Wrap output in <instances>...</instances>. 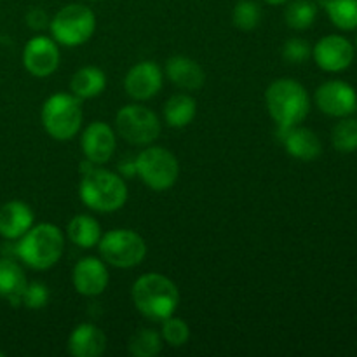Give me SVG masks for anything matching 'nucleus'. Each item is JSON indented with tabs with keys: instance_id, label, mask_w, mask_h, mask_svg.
<instances>
[{
	"instance_id": "obj_7",
	"label": "nucleus",
	"mask_w": 357,
	"mask_h": 357,
	"mask_svg": "<svg viewBox=\"0 0 357 357\" xmlns=\"http://www.w3.org/2000/svg\"><path fill=\"white\" fill-rule=\"evenodd\" d=\"M135 169L143 183L155 192L169 190L180 176V162L164 146L146 145L135 160Z\"/></svg>"
},
{
	"instance_id": "obj_13",
	"label": "nucleus",
	"mask_w": 357,
	"mask_h": 357,
	"mask_svg": "<svg viewBox=\"0 0 357 357\" xmlns=\"http://www.w3.org/2000/svg\"><path fill=\"white\" fill-rule=\"evenodd\" d=\"M80 146L91 164L101 166L114 157L115 149H117V138H115L114 129L107 122L94 121L82 131Z\"/></svg>"
},
{
	"instance_id": "obj_25",
	"label": "nucleus",
	"mask_w": 357,
	"mask_h": 357,
	"mask_svg": "<svg viewBox=\"0 0 357 357\" xmlns=\"http://www.w3.org/2000/svg\"><path fill=\"white\" fill-rule=\"evenodd\" d=\"M317 17V6L312 0H293L284 9V21L293 30H307Z\"/></svg>"
},
{
	"instance_id": "obj_18",
	"label": "nucleus",
	"mask_w": 357,
	"mask_h": 357,
	"mask_svg": "<svg viewBox=\"0 0 357 357\" xmlns=\"http://www.w3.org/2000/svg\"><path fill=\"white\" fill-rule=\"evenodd\" d=\"M166 75L183 91H197L204 86L206 73L195 59L187 56H173L166 61Z\"/></svg>"
},
{
	"instance_id": "obj_10",
	"label": "nucleus",
	"mask_w": 357,
	"mask_h": 357,
	"mask_svg": "<svg viewBox=\"0 0 357 357\" xmlns=\"http://www.w3.org/2000/svg\"><path fill=\"white\" fill-rule=\"evenodd\" d=\"M59 59L61 56H59L58 42L44 35L30 38L23 49V66L30 75L38 79L52 75L58 70Z\"/></svg>"
},
{
	"instance_id": "obj_16",
	"label": "nucleus",
	"mask_w": 357,
	"mask_h": 357,
	"mask_svg": "<svg viewBox=\"0 0 357 357\" xmlns=\"http://www.w3.org/2000/svg\"><path fill=\"white\" fill-rule=\"evenodd\" d=\"M33 227V211L23 201H9L0 208V236L16 241Z\"/></svg>"
},
{
	"instance_id": "obj_9",
	"label": "nucleus",
	"mask_w": 357,
	"mask_h": 357,
	"mask_svg": "<svg viewBox=\"0 0 357 357\" xmlns=\"http://www.w3.org/2000/svg\"><path fill=\"white\" fill-rule=\"evenodd\" d=\"M115 128L121 138L131 145H152L160 135V121L143 105H126L115 115Z\"/></svg>"
},
{
	"instance_id": "obj_24",
	"label": "nucleus",
	"mask_w": 357,
	"mask_h": 357,
	"mask_svg": "<svg viewBox=\"0 0 357 357\" xmlns=\"http://www.w3.org/2000/svg\"><path fill=\"white\" fill-rule=\"evenodd\" d=\"M129 354L135 357H155L162 351V337L155 330L150 328H139L128 344Z\"/></svg>"
},
{
	"instance_id": "obj_28",
	"label": "nucleus",
	"mask_w": 357,
	"mask_h": 357,
	"mask_svg": "<svg viewBox=\"0 0 357 357\" xmlns=\"http://www.w3.org/2000/svg\"><path fill=\"white\" fill-rule=\"evenodd\" d=\"M333 146L342 153H352L357 150V121L344 119L338 122L331 135Z\"/></svg>"
},
{
	"instance_id": "obj_34",
	"label": "nucleus",
	"mask_w": 357,
	"mask_h": 357,
	"mask_svg": "<svg viewBox=\"0 0 357 357\" xmlns=\"http://www.w3.org/2000/svg\"><path fill=\"white\" fill-rule=\"evenodd\" d=\"M0 357H3V352H0Z\"/></svg>"
},
{
	"instance_id": "obj_30",
	"label": "nucleus",
	"mask_w": 357,
	"mask_h": 357,
	"mask_svg": "<svg viewBox=\"0 0 357 357\" xmlns=\"http://www.w3.org/2000/svg\"><path fill=\"white\" fill-rule=\"evenodd\" d=\"M49 296H51V293H49L47 286L44 282L33 281L24 286L23 295H21V303L24 307H28V309L38 310L47 305Z\"/></svg>"
},
{
	"instance_id": "obj_15",
	"label": "nucleus",
	"mask_w": 357,
	"mask_h": 357,
	"mask_svg": "<svg viewBox=\"0 0 357 357\" xmlns=\"http://www.w3.org/2000/svg\"><path fill=\"white\" fill-rule=\"evenodd\" d=\"M73 288L82 296H98L107 289L110 282L107 264L100 258L86 257L79 260L72 272Z\"/></svg>"
},
{
	"instance_id": "obj_19",
	"label": "nucleus",
	"mask_w": 357,
	"mask_h": 357,
	"mask_svg": "<svg viewBox=\"0 0 357 357\" xmlns=\"http://www.w3.org/2000/svg\"><path fill=\"white\" fill-rule=\"evenodd\" d=\"M282 142H284L286 152L303 162L316 160L323 152V145L316 132L309 128H302L300 124L291 129H286Z\"/></svg>"
},
{
	"instance_id": "obj_26",
	"label": "nucleus",
	"mask_w": 357,
	"mask_h": 357,
	"mask_svg": "<svg viewBox=\"0 0 357 357\" xmlns=\"http://www.w3.org/2000/svg\"><path fill=\"white\" fill-rule=\"evenodd\" d=\"M328 17L340 30L357 28V0H324Z\"/></svg>"
},
{
	"instance_id": "obj_11",
	"label": "nucleus",
	"mask_w": 357,
	"mask_h": 357,
	"mask_svg": "<svg viewBox=\"0 0 357 357\" xmlns=\"http://www.w3.org/2000/svg\"><path fill=\"white\" fill-rule=\"evenodd\" d=\"M316 103L323 114L349 117L357 108V93L344 80H328L316 91Z\"/></svg>"
},
{
	"instance_id": "obj_22",
	"label": "nucleus",
	"mask_w": 357,
	"mask_h": 357,
	"mask_svg": "<svg viewBox=\"0 0 357 357\" xmlns=\"http://www.w3.org/2000/svg\"><path fill=\"white\" fill-rule=\"evenodd\" d=\"M66 236L70 243L75 244L82 250H91L98 246L101 239V227L98 220L91 215H75L68 222L66 227Z\"/></svg>"
},
{
	"instance_id": "obj_4",
	"label": "nucleus",
	"mask_w": 357,
	"mask_h": 357,
	"mask_svg": "<svg viewBox=\"0 0 357 357\" xmlns=\"http://www.w3.org/2000/svg\"><path fill=\"white\" fill-rule=\"evenodd\" d=\"M79 197L93 211L114 213L128 201V187L122 176L114 171L91 167L80 180Z\"/></svg>"
},
{
	"instance_id": "obj_6",
	"label": "nucleus",
	"mask_w": 357,
	"mask_h": 357,
	"mask_svg": "<svg viewBox=\"0 0 357 357\" xmlns=\"http://www.w3.org/2000/svg\"><path fill=\"white\" fill-rule=\"evenodd\" d=\"M49 30L58 44L77 47L89 40L96 30V16L84 3H68L61 7L49 21Z\"/></svg>"
},
{
	"instance_id": "obj_23",
	"label": "nucleus",
	"mask_w": 357,
	"mask_h": 357,
	"mask_svg": "<svg viewBox=\"0 0 357 357\" xmlns=\"http://www.w3.org/2000/svg\"><path fill=\"white\" fill-rule=\"evenodd\" d=\"M195 114H197V103L190 94H173L164 105V121L171 128H187L195 119Z\"/></svg>"
},
{
	"instance_id": "obj_1",
	"label": "nucleus",
	"mask_w": 357,
	"mask_h": 357,
	"mask_svg": "<svg viewBox=\"0 0 357 357\" xmlns=\"http://www.w3.org/2000/svg\"><path fill=\"white\" fill-rule=\"evenodd\" d=\"M131 298L142 316L160 323L174 316L180 305L178 286L159 272H150L136 279L131 289Z\"/></svg>"
},
{
	"instance_id": "obj_2",
	"label": "nucleus",
	"mask_w": 357,
	"mask_h": 357,
	"mask_svg": "<svg viewBox=\"0 0 357 357\" xmlns=\"http://www.w3.org/2000/svg\"><path fill=\"white\" fill-rule=\"evenodd\" d=\"M265 103L272 121L282 132L298 126L310 110L309 93L293 79H279L265 91Z\"/></svg>"
},
{
	"instance_id": "obj_5",
	"label": "nucleus",
	"mask_w": 357,
	"mask_h": 357,
	"mask_svg": "<svg viewBox=\"0 0 357 357\" xmlns=\"http://www.w3.org/2000/svg\"><path fill=\"white\" fill-rule=\"evenodd\" d=\"M42 126L51 138L68 142L79 135L82 128V107L73 94L56 93L45 100L40 112Z\"/></svg>"
},
{
	"instance_id": "obj_20",
	"label": "nucleus",
	"mask_w": 357,
	"mask_h": 357,
	"mask_svg": "<svg viewBox=\"0 0 357 357\" xmlns=\"http://www.w3.org/2000/svg\"><path fill=\"white\" fill-rule=\"evenodd\" d=\"M107 87V75L98 66H82L77 70L70 80V89L79 100L98 98Z\"/></svg>"
},
{
	"instance_id": "obj_21",
	"label": "nucleus",
	"mask_w": 357,
	"mask_h": 357,
	"mask_svg": "<svg viewBox=\"0 0 357 357\" xmlns=\"http://www.w3.org/2000/svg\"><path fill=\"white\" fill-rule=\"evenodd\" d=\"M26 284L23 267L10 258H0V298L21 303V295Z\"/></svg>"
},
{
	"instance_id": "obj_27",
	"label": "nucleus",
	"mask_w": 357,
	"mask_h": 357,
	"mask_svg": "<svg viewBox=\"0 0 357 357\" xmlns=\"http://www.w3.org/2000/svg\"><path fill=\"white\" fill-rule=\"evenodd\" d=\"M261 7L255 0H239L234 6L232 21L239 30L251 31L260 24Z\"/></svg>"
},
{
	"instance_id": "obj_33",
	"label": "nucleus",
	"mask_w": 357,
	"mask_h": 357,
	"mask_svg": "<svg viewBox=\"0 0 357 357\" xmlns=\"http://www.w3.org/2000/svg\"><path fill=\"white\" fill-rule=\"evenodd\" d=\"M264 2H267L268 6H282V3H288L289 0H264Z\"/></svg>"
},
{
	"instance_id": "obj_29",
	"label": "nucleus",
	"mask_w": 357,
	"mask_h": 357,
	"mask_svg": "<svg viewBox=\"0 0 357 357\" xmlns=\"http://www.w3.org/2000/svg\"><path fill=\"white\" fill-rule=\"evenodd\" d=\"M162 342H166L169 347H183L190 340V328L180 317H167L162 321V330H160Z\"/></svg>"
},
{
	"instance_id": "obj_14",
	"label": "nucleus",
	"mask_w": 357,
	"mask_h": 357,
	"mask_svg": "<svg viewBox=\"0 0 357 357\" xmlns=\"http://www.w3.org/2000/svg\"><path fill=\"white\" fill-rule=\"evenodd\" d=\"M317 66L324 72H344L354 61V47L340 35H326L312 49Z\"/></svg>"
},
{
	"instance_id": "obj_17",
	"label": "nucleus",
	"mask_w": 357,
	"mask_h": 357,
	"mask_svg": "<svg viewBox=\"0 0 357 357\" xmlns=\"http://www.w3.org/2000/svg\"><path fill=\"white\" fill-rule=\"evenodd\" d=\"M107 351V335L91 323H82L70 333L68 352L73 357H100Z\"/></svg>"
},
{
	"instance_id": "obj_31",
	"label": "nucleus",
	"mask_w": 357,
	"mask_h": 357,
	"mask_svg": "<svg viewBox=\"0 0 357 357\" xmlns=\"http://www.w3.org/2000/svg\"><path fill=\"white\" fill-rule=\"evenodd\" d=\"M312 56V47L303 38H289L282 45V59L291 65H302Z\"/></svg>"
},
{
	"instance_id": "obj_12",
	"label": "nucleus",
	"mask_w": 357,
	"mask_h": 357,
	"mask_svg": "<svg viewBox=\"0 0 357 357\" xmlns=\"http://www.w3.org/2000/svg\"><path fill=\"white\" fill-rule=\"evenodd\" d=\"M162 82V68L155 61H139L126 73L124 89L132 100L146 101L160 93Z\"/></svg>"
},
{
	"instance_id": "obj_35",
	"label": "nucleus",
	"mask_w": 357,
	"mask_h": 357,
	"mask_svg": "<svg viewBox=\"0 0 357 357\" xmlns=\"http://www.w3.org/2000/svg\"><path fill=\"white\" fill-rule=\"evenodd\" d=\"M323 2H324V0H323Z\"/></svg>"
},
{
	"instance_id": "obj_3",
	"label": "nucleus",
	"mask_w": 357,
	"mask_h": 357,
	"mask_svg": "<svg viewBox=\"0 0 357 357\" xmlns=\"http://www.w3.org/2000/svg\"><path fill=\"white\" fill-rule=\"evenodd\" d=\"M65 251V236L52 223H38L20 237L16 253L24 265L33 271L54 267Z\"/></svg>"
},
{
	"instance_id": "obj_32",
	"label": "nucleus",
	"mask_w": 357,
	"mask_h": 357,
	"mask_svg": "<svg viewBox=\"0 0 357 357\" xmlns=\"http://www.w3.org/2000/svg\"><path fill=\"white\" fill-rule=\"evenodd\" d=\"M26 21H28V24L33 28V30H42L44 26H47L49 17H47V14H45V10L31 9L30 13H28Z\"/></svg>"
},
{
	"instance_id": "obj_8",
	"label": "nucleus",
	"mask_w": 357,
	"mask_h": 357,
	"mask_svg": "<svg viewBox=\"0 0 357 357\" xmlns=\"http://www.w3.org/2000/svg\"><path fill=\"white\" fill-rule=\"evenodd\" d=\"M100 257L115 268H132L146 257L145 239L136 230L114 229L101 236L98 243Z\"/></svg>"
}]
</instances>
